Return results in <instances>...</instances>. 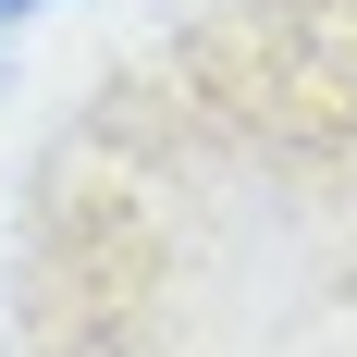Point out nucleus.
<instances>
[{
    "label": "nucleus",
    "mask_w": 357,
    "mask_h": 357,
    "mask_svg": "<svg viewBox=\"0 0 357 357\" xmlns=\"http://www.w3.org/2000/svg\"><path fill=\"white\" fill-rule=\"evenodd\" d=\"M13 13H25V0H0V25H13Z\"/></svg>",
    "instance_id": "1"
}]
</instances>
